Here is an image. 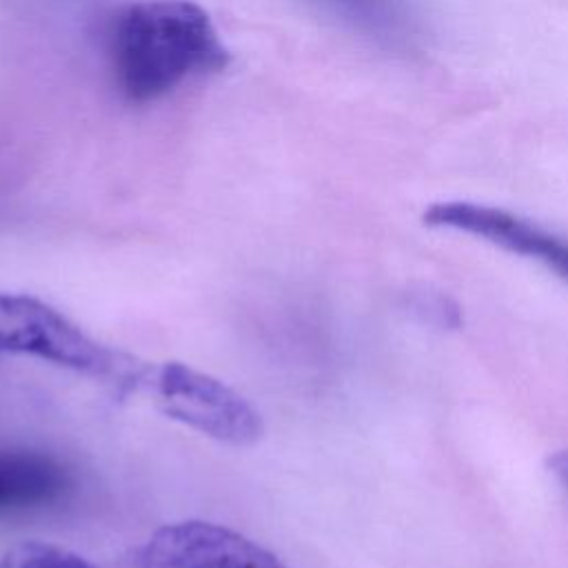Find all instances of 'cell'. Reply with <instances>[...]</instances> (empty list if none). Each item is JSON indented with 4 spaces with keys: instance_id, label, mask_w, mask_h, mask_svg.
<instances>
[{
    "instance_id": "1",
    "label": "cell",
    "mask_w": 568,
    "mask_h": 568,
    "mask_svg": "<svg viewBox=\"0 0 568 568\" xmlns=\"http://www.w3.org/2000/svg\"><path fill=\"white\" fill-rule=\"evenodd\" d=\"M104 36L115 89L133 104L155 102L231 60L209 13L191 0L126 4L109 18Z\"/></svg>"
},
{
    "instance_id": "2",
    "label": "cell",
    "mask_w": 568,
    "mask_h": 568,
    "mask_svg": "<svg viewBox=\"0 0 568 568\" xmlns=\"http://www.w3.org/2000/svg\"><path fill=\"white\" fill-rule=\"evenodd\" d=\"M0 355H29L118 388H142L149 366L113 351L51 304L27 293H0Z\"/></svg>"
},
{
    "instance_id": "3",
    "label": "cell",
    "mask_w": 568,
    "mask_h": 568,
    "mask_svg": "<svg viewBox=\"0 0 568 568\" xmlns=\"http://www.w3.org/2000/svg\"><path fill=\"white\" fill-rule=\"evenodd\" d=\"M162 415L175 419L215 442L253 446L264 435V422L248 399L215 379L180 362L151 366L144 384Z\"/></svg>"
},
{
    "instance_id": "4",
    "label": "cell",
    "mask_w": 568,
    "mask_h": 568,
    "mask_svg": "<svg viewBox=\"0 0 568 568\" xmlns=\"http://www.w3.org/2000/svg\"><path fill=\"white\" fill-rule=\"evenodd\" d=\"M124 568H286L248 537L211 521H178L158 528L131 552Z\"/></svg>"
},
{
    "instance_id": "5",
    "label": "cell",
    "mask_w": 568,
    "mask_h": 568,
    "mask_svg": "<svg viewBox=\"0 0 568 568\" xmlns=\"http://www.w3.org/2000/svg\"><path fill=\"white\" fill-rule=\"evenodd\" d=\"M424 224L481 237L510 253L537 260L568 280V240L510 211L466 200H446L424 211Z\"/></svg>"
},
{
    "instance_id": "6",
    "label": "cell",
    "mask_w": 568,
    "mask_h": 568,
    "mask_svg": "<svg viewBox=\"0 0 568 568\" xmlns=\"http://www.w3.org/2000/svg\"><path fill=\"white\" fill-rule=\"evenodd\" d=\"M69 488L71 475L53 457L0 448V513L49 506Z\"/></svg>"
},
{
    "instance_id": "7",
    "label": "cell",
    "mask_w": 568,
    "mask_h": 568,
    "mask_svg": "<svg viewBox=\"0 0 568 568\" xmlns=\"http://www.w3.org/2000/svg\"><path fill=\"white\" fill-rule=\"evenodd\" d=\"M359 31L397 44L415 33V16L404 0H322Z\"/></svg>"
},
{
    "instance_id": "8",
    "label": "cell",
    "mask_w": 568,
    "mask_h": 568,
    "mask_svg": "<svg viewBox=\"0 0 568 568\" xmlns=\"http://www.w3.org/2000/svg\"><path fill=\"white\" fill-rule=\"evenodd\" d=\"M0 568H98V566L53 544L22 541L0 555Z\"/></svg>"
},
{
    "instance_id": "9",
    "label": "cell",
    "mask_w": 568,
    "mask_h": 568,
    "mask_svg": "<svg viewBox=\"0 0 568 568\" xmlns=\"http://www.w3.org/2000/svg\"><path fill=\"white\" fill-rule=\"evenodd\" d=\"M548 468H550V473L568 488V448L557 450V453L548 459Z\"/></svg>"
}]
</instances>
